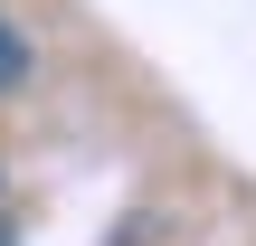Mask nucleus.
Segmentation results:
<instances>
[{"label":"nucleus","instance_id":"nucleus-2","mask_svg":"<svg viewBox=\"0 0 256 246\" xmlns=\"http://www.w3.org/2000/svg\"><path fill=\"white\" fill-rule=\"evenodd\" d=\"M0 246H10V218H0Z\"/></svg>","mask_w":256,"mask_h":246},{"label":"nucleus","instance_id":"nucleus-1","mask_svg":"<svg viewBox=\"0 0 256 246\" xmlns=\"http://www.w3.org/2000/svg\"><path fill=\"white\" fill-rule=\"evenodd\" d=\"M10 66H19V38H10V28H0V85H10Z\"/></svg>","mask_w":256,"mask_h":246}]
</instances>
